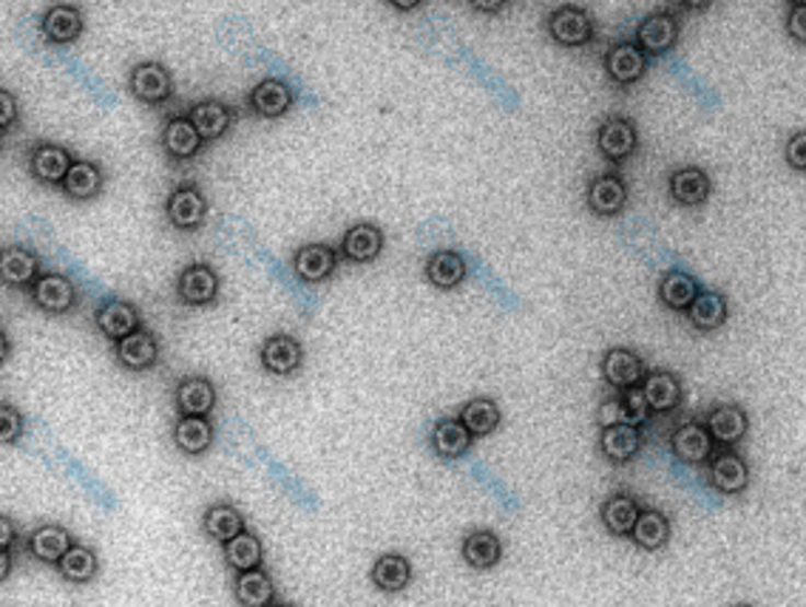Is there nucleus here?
Segmentation results:
<instances>
[{
    "label": "nucleus",
    "mask_w": 806,
    "mask_h": 607,
    "mask_svg": "<svg viewBox=\"0 0 806 607\" xmlns=\"http://www.w3.org/2000/svg\"><path fill=\"white\" fill-rule=\"evenodd\" d=\"M467 272V259L454 250L431 253V259L426 261V279L438 287V290H454L458 284H463Z\"/></svg>",
    "instance_id": "obj_38"
},
{
    "label": "nucleus",
    "mask_w": 806,
    "mask_h": 607,
    "mask_svg": "<svg viewBox=\"0 0 806 607\" xmlns=\"http://www.w3.org/2000/svg\"><path fill=\"white\" fill-rule=\"evenodd\" d=\"M162 347L160 338L153 336L151 329L139 327L137 332L126 336L123 341L114 343V358L123 370L128 372H148L160 363Z\"/></svg>",
    "instance_id": "obj_8"
},
{
    "label": "nucleus",
    "mask_w": 806,
    "mask_h": 607,
    "mask_svg": "<svg viewBox=\"0 0 806 607\" xmlns=\"http://www.w3.org/2000/svg\"><path fill=\"white\" fill-rule=\"evenodd\" d=\"M670 448H673V454L681 463L702 466V463H707L710 457H713L716 443H713V437L707 434L704 423L690 420V423H681V427L670 434Z\"/></svg>",
    "instance_id": "obj_23"
},
{
    "label": "nucleus",
    "mask_w": 806,
    "mask_h": 607,
    "mask_svg": "<svg viewBox=\"0 0 806 607\" xmlns=\"http://www.w3.org/2000/svg\"><path fill=\"white\" fill-rule=\"evenodd\" d=\"M642 429L631 427V423H604L602 432H599V452H602L604 460L617 463V466H625L631 463L636 454L642 452Z\"/></svg>",
    "instance_id": "obj_20"
},
{
    "label": "nucleus",
    "mask_w": 806,
    "mask_h": 607,
    "mask_svg": "<svg viewBox=\"0 0 806 607\" xmlns=\"http://www.w3.org/2000/svg\"><path fill=\"white\" fill-rule=\"evenodd\" d=\"M103 188L105 171L94 160H74L64 185H60V190H64L66 199H71V202H91V199H97L103 194Z\"/></svg>",
    "instance_id": "obj_26"
},
{
    "label": "nucleus",
    "mask_w": 806,
    "mask_h": 607,
    "mask_svg": "<svg viewBox=\"0 0 806 607\" xmlns=\"http://www.w3.org/2000/svg\"><path fill=\"white\" fill-rule=\"evenodd\" d=\"M679 32L681 23L673 12L647 14L645 21L640 23V28H636V46H640L647 57L665 55V51H670L676 46Z\"/></svg>",
    "instance_id": "obj_16"
},
{
    "label": "nucleus",
    "mask_w": 806,
    "mask_h": 607,
    "mask_svg": "<svg viewBox=\"0 0 806 607\" xmlns=\"http://www.w3.org/2000/svg\"><path fill=\"white\" fill-rule=\"evenodd\" d=\"M642 395L647 400V409L656 415H668L673 412L676 406L681 404V381L679 375L668 370H656L650 375H645L642 381Z\"/></svg>",
    "instance_id": "obj_29"
},
{
    "label": "nucleus",
    "mask_w": 806,
    "mask_h": 607,
    "mask_svg": "<svg viewBox=\"0 0 806 607\" xmlns=\"http://www.w3.org/2000/svg\"><path fill=\"white\" fill-rule=\"evenodd\" d=\"M174 443L182 454L199 457L214 446V423L210 418H180L174 427Z\"/></svg>",
    "instance_id": "obj_40"
},
{
    "label": "nucleus",
    "mask_w": 806,
    "mask_h": 607,
    "mask_svg": "<svg viewBox=\"0 0 806 607\" xmlns=\"http://www.w3.org/2000/svg\"><path fill=\"white\" fill-rule=\"evenodd\" d=\"M460 553H463L469 568H474V571H488V568H494L503 559V542L494 530L477 528L472 530V534H467Z\"/></svg>",
    "instance_id": "obj_33"
},
{
    "label": "nucleus",
    "mask_w": 806,
    "mask_h": 607,
    "mask_svg": "<svg viewBox=\"0 0 806 607\" xmlns=\"http://www.w3.org/2000/svg\"><path fill=\"white\" fill-rule=\"evenodd\" d=\"M417 7H421V3H415V0H412V3H395V9H401V12H412V9Z\"/></svg>",
    "instance_id": "obj_54"
},
{
    "label": "nucleus",
    "mask_w": 806,
    "mask_h": 607,
    "mask_svg": "<svg viewBox=\"0 0 806 607\" xmlns=\"http://www.w3.org/2000/svg\"><path fill=\"white\" fill-rule=\"evenodd\" d=\"M208 217V199L202 194L199 185L194 182H185V185H176L165 199V219L174 231L191 233L196 227H202Z\"/></svg>",
    "instance_id": "obj_3"
},
{
    "label": "nucleus",
    "mask_w": 806,
    "mask_h": 607,
    "mask_svg": "<svg viewBox=\"0 0 806 607\" xmlns=\"http://www.w3.org/2000/svg\"><path fill=\"white\" fill-rule=\"evenodd\" d=\"M335 267H338V250L330 245H304L296 250V256H292L296 279L304 281V284H321V281H327L335 272Z\"/></svg>",
    "instance_id": "obj_24"
},
{
    "label": "nucleus",
    "mask_w": 806,
    "mask_h": 607,
    "mask_svg": "<svg viewBox=\"0 0 806 607\" xmlns=\"http://www.w3.org/2000/svg\"><path fill=\"white\" fill-rule=\"evenodd\" d=\"M383 250V231L378 224H353L347 233H344V242H341V256L355 265H367V261H376Z\"/></svg>",
    "instance_id": "obj_27"
},
{
    "label": "nucleus",
    "mask_w": 806,
    "mask_h": 607,
    "mask_svg": "<svg viewBox=\"0 0 806 607\" xmlns=\"http://www.w3.org/2000/svg\"><path fill=\"white\" fill-rule=\"evenodd\" d=\"M640 503H636V497L631 494H611L608 500L602 503L599 509V520L608 530H611L613 537H627L640 517Z\"/></svg>",
    "instance_id": "obj_39"
},
{
    "label": "nucleus",
    "mask_w": 806,
    "mask_h": 607,
    "mask_svg": "<svg viewBox=\"0 0 806 607\" xmlns=\"http://www.w3.org/2000/svg\"><path fill=\"white\" fill-rule=\"evenodd\" d=\"M736 607H750V605H736Z\"/></svg>",
    "instance_id": "obj_56"
},
{
    "label": "nucleus",
    "mask_w": 806,
    "mask_h": 607,
    "mask_svg": "<svg viewBox=\"0 0 806 607\" xmlns=\"http://www.w3.org/2000/svg\"><path fill=\"white\" fill-rule=\"evenodd\" d=\"M597 148L604 160L625 162L627 156L640 148V131H636V122L627 117L604 119L597 131Z\"/></svg>",
    "instance_id": "obj_11"
},
{
    "label": "nucleus",
    "mask_w": 806,
    "mask_h": 607,
    "mask_svg": "<svg viewBox=\"0 0 806 607\" xmlns=\"http://www.w3.org/2000/svg\"><path fill=\"white\" fill-rule=\"evenodd\" d=\"M185 117L191 119V126L196 128V133L202 137V142H216L222 140L224 133L233 126V108L222 100H199L185 112Z\"/></svg>",
    "instance_id": "obj_18"
},
{
    "label": "nucleus",
    "mask_w": 806,
    "mask_h": 607,
    "mask_svg": "<svg viewBox=\"0 0 806 607\" xmlns=\"http://www.w3.org/2000/svg\"><path fill=\"white\" fill-rule=\"evenodd\" d=\"M258 361H262L265 372H270V375L287 377L292 372H299L301 361H304V347H301L299 338L278 332V336H270L262 343Z\"/></svg>",
    "instance_id": "obj_21"
},
{
    "label": "nucleus",
    "mask_w": 806,
    "mask_h": 607,
    "mask_svg": "<svg viewBox=\"0 0 806 607\" xmlns=\"http://www.w3.org/2000/svg\"><path fill=\"white\" fill-rule=\"evenodd\" d=\"M233 596L242 607H273L276 605V585L265 568L237 573L233 580Z\"/></svg>",
    "instance_id": "obj_32"
},
{
    "label": "nucleus",
    "mask_w": 806,
    "mask_h": 607,
    "mask_svg": "<svg viewBox=\"0 0 806 607\" xmlns=\"http://www.w3.org/2000/svg\"><path fill=\"white\" fill-rule=\"evenodd\" d=\"M55 568H57V573L69 582V585H89V582L94 580L100 571L97 551L83 542H74Z\"/></svg>",
    "instance_id": "obj_35"
},
{
    "label": "nucleus",
    "mask_w": 806,
    "mask_h": 607,
    "mask_svg": "<svg viewBox=\"0 0 806 607\" xmlns=\"http://www.w3.org/2000/svg\"><path fill=\"white\" fill-rule=\"evenodd\" d=\"M18 542H21V534H18L14 520L7 517V514H0V551H12Z\"/></svg>",
    "instance_id": "obj_50"
},
{
    "label": "nucleus",
    "mask_w": 806,
    "mask_h": 607,
    "mask_svg": "<svg viewBox=\"0 0 806 607\" xmlns=\"http://www.w3.org/2000/svg\"><path fill=\"white\" fill-rule=\"evenodd\" d=\"M26 420L23 412L12 404H0V446H14L23 437Z\"/></svg>",
    "instance_id": "obj_46"
},
{
    "label": "nucleus",
    "mask_w": 806,
    "mask_h": 607,
    "mask_svg": "<svg viewBox=\"0 0 806 607\" xmlns=\"http://www.w3.org/2000/svg\"><path fill=\"white\" fill-rule=\"evenodd\" d=\"M160 148L171 162H188L199 154L205 142H202V137L196 133V128L191 126V119L185 114H174L162 126Z\"/></svg>",
    "instance_id": "obj_12"
},
{
    "label": "nucleus",
    "mask_w": 806,
    "mask_h": 607,
    "mask_svg": "<svg viewBox=\"0 0 806 607\" xmlns=\"http://www.w3.org/2000/svg\"><path fill=\"white\" fill-rule=\"evenodd\" d=\"M21 122V105L12 91L0 85V133H7L9 128H14Z\"/></svg>",
    "instance_id": "obj_47"
},
{
    "label": "nucleus",
    "mask_w": 806,
    "mask_h": 607,
    "mask_svg": "<svg viewBox=\"0 0 806 607\" xmlns=\"http://www.w3.org/2000/svg\"><path fill=\"white\" fill-rule=\"evenodd\" d=\"M128 91L139 103L165 105L168 100L174 97V78L162 63L146 60V63L134 66L131 74H128Z\"/></svg>",
    "instance_id": "obj_5"
},
{
    "label": "nucleus",
    "mask_w": 806,
    "mask_h": 607,
    "mask_svg": "<svg viewBox=\"0 0 806 607\" xmlns=\"http://www.w3.org/2000/svg\"><path fill=\"white\" fill-rule=\"evenodd\" d=\"M627 205V185L617 174H599L588 185V208L597 217H617Z\"/></svg>",
    "instance_id": "obj_28"
},
{
    "label": "nucleus",
    "mask_w": 806,
    "mask_h": 607,
    "mask_svg": "<svg viewBox=\"0 0 806 607\" xmlns=\"http://www.w3.org/2000/svg\"><path fill=\"white\" fill-rule=\"evenodd\" d=\"M369 580L383 594H401L412 582V562L403 553H383L376 559Z\"/></svg>",
    "instance_id": "obj_34"
},
{
    "label": "nucleus",
    "mask_w": 806,
    "mask_h": 607,
    "mask_svg": "<svg viewBox=\"0 0 806 607\" xmlns=\"http://www.w3.org/2000/svg\"><path fill=\"white\" fill-rule=\"evenodd\" d=\"M806 9L801 7H790V12H786V32H790V37H795L798 43L806 40Z\"/></svg>",
    "instance_id": "obj_49"
},
{
    "label": "nucleus",
    "mask_w": 806,
    "mask_h": 607,
    "mask_svg": "<svg viewBox=\"0 0 806 607\" xmlns=\"http://www.w3.org/2000/svg\"><path fill=\"white\" fill-rule=\"evenodd\" d=\"M273 607H296V605H290V602H281V605H273Z\"/></svg>",
    "instance_id": "obj_55"
},
{
    "label": "nucleus",
    "mask_w": 806,
    "mask_h": 607,
    "mask_svg": "<svg viewBox=\"0 0 806 607\" xmlns=\"http://www.w3.org/2000/svg\"><path fill=\"white\" fill-rule=\"evenodd\" d=\"M429 443L431 452L438 454L440 460H458L472 448L474 437L458 418H444L431 427Z\"/></svg>",
    "instance_id": "obj_30"
},
{
    "label": "nucleus",
    "mask_w": 806,
    "mask_h": 607,
    "mask_svg": "<svg viewBox=\"0 0 806 607\" xmlns=\"http://www.w3.org/2000/svg\"><path fill=\"white\" fill-rule=\"evenodd\" d=\"M262 559H265V548H262V539L253 530L244 528L230 542H224V562L237 573L262 568Z\"/></svg>",
    "instance_id": "obj_42"
},
{
    "label": "nucleus",
    "mask_w": 806,
    "mask_h": 607,
    "mask_svg": "<svg viewBox=\"0 0 806 607\" xmlns=\"http://www.w3.org/2000/svg\"><path fill=\"white\" fill-rule=\"evenodd\" d=\"M684 313H688L690 327L699 329V332H713V329L727 324L730 307H727V299H724L722 293H713V290H699V295L690 301V307L684 310Z\"/></svg>",
    "instance_id": "obj_31"
},
{
    "label": "nucleus",
    "mask_w": 806,
    "mask_h": 607,
    "mask_svg": "<svg viewBox=\"0 0 806 607\" xmlns=\"http://www.w3.org/2000/svg\"><path fill=\"white\" fill-rule=\"evenodd\" d=\"M174 406L180 418H210L216 406V386L205 375L182 377L174 389Z\"/></svg>",
    "instance_id": "obj_17"
},
{
    "label": "nucleus",
    "mask_w": 806,
    "mask_h": 607,
    "mask_svg": "<svg viewBox=\"0 0 806 607\" xmlns=\"http://www.w3.org/2000/svg\"><path fill=\"white\" fill-rule=\"evenodd\" d=\"M645 363L642 358L627 347H613L604 352L602 358V377L604 384L613 386V389H633L645 381Z\"/></svg>",
    "instance_id": "obj_19"
},
{
    "label": "nucleus",
    "mask_w": 806,
    "mask_h": 607,
    "mask_svg": "<svg viewBox=\"0 0 806 607\" xmlns=\"http://www.w3.org/2000/svg\"><path fill=\"white\" fill-rule=\"evenodd\" d=\"M627 537L640 545L642 551H661L670 539V520L656 509L640 511V517H636Z\"/></svg>",
    "instance_id": "obj_36"
},
{
    "label": "nucleus",
    "mask_w": 806,
    "mask_h": 607,
    "mask_svg": "<svg viewBox=\"0 0 806 607\" xmlns=\"http://www.w3.org/2000/svg\"><path fill=\"white\" fill-rule=\"evenodd\" d=\"M292 103H296V94H292V89L285 80L278 78H267L258 85H253L251 97H247L251 112L262 119L285 117L292 108Z\"/></svg>",
    "instance_id": "obj_25"
},
{
    "label": "nucleus",
    "mask_w": 806,
    "mask_h": 607,
    "mask_svg": "<svg viewBox=\"0 0 806 607\" xmlns=\"http://www.w3.org/2000/svg\"><path fill=\"white\" fill-rule=\"evenodd\" d=\"M804 148H806V133L804 131H798L793 140L786 142V162H790V168H795L798 174H804V171H806Z\"/></svg>",
    "instance_id": "obj_48"
},
{
    "label": "nucleus",
    "mask_w": 806,
    "mask_h": 607,
    "mask_svg": "<svg viewBox=\"0 0 806 607\" xmlns=\"http://www.w3.org/2000/svg\"><path fill=\"white\" fill-rule=\"evenodd\" d=\"M647 63H650V60H647L645 51L631 40L613 43L611 49L604 51V71H608V78L617 85L640 83V80L645 78Z\"/></svg>",
    "instance_id": "obj_13"
},
{
    "label": "nucleus",
    "mask_w": 806,
    "mask_h": 607,
    "mask_svg": "<svg viewBox=\"0 0 806 607\" xmlns=\"http://www.w3.org/2000/svg\"><path fill=\"white\" fill-rule=\"evenodd\" d=\"M202 528H205V534H208L210 539H216V542L222 545L230 542V539L244 530L242 511L230 503L210 505V509L205 511V517H202Z\"/></svg>",
    "instance_id": "obj_41"
},
{
    "label": "nucleus",
    "mask_w": 806,
    "mask_h": 607,
    "mask_svg": "<svg viewBox=\"0 0 806 607\" xmlns=\"http://www.w3.org/2000/svg\"><path fill=\"white\" fill-rule=\"evenodd\" d=\"M12 568H14V553L12 551H0V585L9 580Z\"/></svg>",
    "instance_id": "obj_51"
},
{
    "label": "nucleus",
    "mask_w": 806,
    "mask_h": 607,
    "mask_svg": "<svg viewBox=\"0 0 806 607\" xmlns=\"http://www.w3.org/2000/svg\"><path fill=\"white\" fill-rule=\"evenodd\" d=\"M9 355H12V341H9L7 329L0 327V366L9 361Z\"/></svg>",
    "instance_id": "obj_52"
},
{
    "label": "nucleus",
    "mask_w": 806,
    "mask_h": 607,
    "mask_svg": "<svg viewBox=\"0 0 806 607\" xmlns=\"http://www.w3.org/2000/svg\"><path fill=\"white\" fill-rule=\"evenodd\" d=\"M71 165H74V154L66 145H60V142L41 140L28 148L26 154V168L32 174V179L41 182V185H49V188H60L64 185Z\"/></svg>",
    "instance_id": "obj_2"
},
{
    "label": "nucleus",
    "mask_w": 806,
    "mask_h": 607,
    "mask_svg": "<svg viewBox=\"0 0 806 607\" xmlns=\"http://www.w3.org/2000/svg\"><path fill=\"white\" fill-rule=\"evenodd\" d=\"M43 272V259L26 245L0 247V287L28 290Z\"/></svg>",
    "instance_id": "obj_4"
},
{
    "label": "nucleus",
    "mask_w": 806,
    "mask_h": 607,
    "mask_svg": "<svg viewBox=\"0 0 806 607\" xmlns=\"http://www.w3.org/2000/svg\"><path fill=\"white\" fill-rule=\"evenodd\" d=\"M176 299L185 307H210L219 299V272L202 261L182 267L180 279H176Z\"/></svg>",
    "instance_id": "obj_6"
},
{
    "label": "nucleus",
    "mask_w": 806,
    "mask_h": 607,
    "mask_svg": "<svg viewBox=\"0 0 806 607\" xmlns=\"http://www.w3.org/2000/svg\"><path fill=\"white\" fill-rule=\"evenodd\" d=\"M650 409H647V400L642 395V386H633V389L622 392L619 398V423H631V427H642L650 418Z\"/></svg>",
    "instance_id": "obj_45"
},
{
    "label": "nucleus",
    "mask_w": 806,
    "mask_h": 607,
    "mask_svg": "<svg viewBox=\"0 0 806 607\" xmlns=\"http://www.w3.org/2000/svg\"><path fill=\"white\" fill-rule=\"evenodd\" d=\"M94 327H97L100 336L117 343L142 327V315H139V307L131 301L105 299L94 310Z\"/></svg>",
    "instance_id": "obj_7"
},
{
    "label": "nucleus",
    "mask_w": 806,
    "mask_h": 607,
    "mask_svg": "<svg viewBox=\"0 0 806 607\" xmlns=\"http://www.w3.org/2000/svg\"><path fill=\"white\" fill-rule=\"evenodd\" d=\"M704 429L713 437V443L722 448H733L736 443H741L747 437V429H750V418L744 412L741 406L736 404H722L716 409H710L707 420H704Z\"/></svg>",
    "instance_id": "obj_22"
},
{
    "label": "nucleus",
    "mask_w": 806,
    "mask_h": 607,
    "mask_svg": "<svg viewBox=\"0 0 806 607\" xmlns=\"http://www.w3.org/2000/svg\"><path fill=\"white\" fill-rule=\"evenodd\" d=\"M670 196H673L679 205H684V208L702 205L710 196L707 171L695 168V165L673 171V176H670Z\"/></svg>",
    "instance_id": "obj_37"
},
{
    "label": "nucleus",
    "mask_w": 806,
    "mask_h": 607,
    "mask_svg": "<svg viewBox=\"0 0 806 607\" xmlns=\"http://www.w3.org/2000/svg\"><path fill=\"white\" fill-rule=\"evenodd\" d=\"M503 7H506V3H472V9H477V12H492V14L500 12Z\"/></svg>",
    "instance_id": "obj_53"
},
{
    "label": "nucleus",
    "mask_w": 806,
    "mask_h": 607,
    "mask_svg": "<svg viewBox=\"0 0 806 607\" xmlns=\"http://www.w3.org/2000/svg\"><path fill=\"white\" fill-rule=\"evenodd\" d=\"M695 295H699V281L684 270L665 272V279L659 281V301L673 313L688 310Z\"/></svg>",
    "instance_id": "obj_43"
},
{
    "label": "nucleus",
    "mask_w": 806,
    "mask_h": 607,
    "mask_svg": "<svg viewBox=\"0 0 806 607\" xmlns=\"http://www.w3.org/2000/svg\"><path fill=\"white\" fill-rule=\"evenodd\" d=\"M549 35L551 40L568 49H579L594 37L591 14L579 7H560L549 14Z\"/></svg>",
    "instance_id": "obj_9"
},
{
    "label": "nucleus",
    "mask_w": 806,
    "mask_h": 607,
    "mask_svg": "<svg viewBox=\"0 0 806 607\" xmlns=\"http://www.w3.org/2000/svg\"><path fill=\"white\" fill-rule=\"evenodd\" d=\"M71 545H74V537L69 534V528L55 523L37 525L35 530H28L23 537V548H26L28 557L37 559V562H46V565H57Z\"/></svg>",
    "instance_id": "obj_15"
},
{
    "label": "nucleus",
    "mask_w": 806,
    "mask_h": 607,
    "mask_svg": "<svg viewBox=\"0 0 806 607\" xmlns=\"http://www.w3.org/2000/svg\"><path fill=\"white\" fill-rule=\"evenodd\" d=\"M707 466L710 486L722 494H741L747 486H750V466L744 460L741 454L733 452V448H722V452H713Z\"/></svg>",
    "instance_id": "obj_10"
},
{
    "label": "nucleus",
    "mask_w": 806,
    "mask_h": 607,
    "mask_svg": "<svg viewBox=\"0 0 806 607\" xmlns=\"http://www.w3.org/2000/svg\"><path fill=\"white\" fill-rule=\"evenodd\" d=\"M460 423L469 429L472 437H486L492 434L494 429L500 427V406L494 404L492 398H474L463 406V412H460Z\"/></svg>",
    "instance_id": "obj_44"
},
{
    "label": "nucleus",
    "mask_w": 806,
    "mask_h": 607,
    "mask_svg": "<svg viewBox=\"0 0 806 607\" xmlns=\"http://www.w3.org/2000/svg\"><path fill=\"white\" fill-rule=\"evenodd\" d=\"M43 37L55 46H69V43L80 40L85 32V17L80 7L74 3H55L43 12L41 17Z\"/></svg>",
    "instance_id": "obj_14"
},
{
    "label": "nucleus",
    "mask_w": 806,
    "mask_h": 607,
    "mask_svg": "<svg viewBox=\"0 0 806 607\" xmlns=\"http://www.w3.org/2000/svg\"><path fill=\"white\" fill-rule=\"evenodd\" d=\"M26 293L32 307L46 315H69L80 304V287L57 270H43Z\"/></svg>",
    "instance_id": "obj_1"
}]
</instances>
